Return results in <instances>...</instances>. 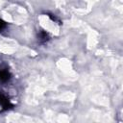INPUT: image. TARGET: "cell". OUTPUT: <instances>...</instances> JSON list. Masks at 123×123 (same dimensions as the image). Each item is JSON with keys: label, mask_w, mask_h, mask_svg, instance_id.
Wrapping results in <instances>:
<instances>
[{"label": "cell", "mask_w": 123, "mask_h": 123, "mask_svg": "<svg viewBox=\"0 0 123 123\" xmlns=\"http://www.w3.org/2000/svg\"><path fill=\"white\" fill-rule=\"evenodd\" d=\"M0 106L2 107L3 110H8V109L12 107V105L11 104L9 98L2 91H0Z\"/></svg>", "instance_id": "1"}, {"label": "cell", "mask_w": 123, "mask_h": 123, "mask_svg": "<svg viewBox=\"0 0 123 123\" xmlns=\"http://www.w3.org/2000/svg\"><path fill=\"white\" fill-rule=\"evenodd\" d=\"M11 72L7 67H0V81L3 83L8 82L11 79Z\"/></svg>", "instance_id": "2"}, {"label": "cell", "mask_w": 123, "mask_h": 123, "mask_svg": "<svg viewBox=\"0 0 123 123\" xmlns=\"http://www.w3.org/2000/svg\"><path fill=\"white\" fill-rule=\"evenodd\" d=\"M38 37H39V38H40L41 41H46V40H48V38H49L48 34H47L46 32H44V31H40Z\"/></svg>", "instance_id": "3"}, {"label": "cell", "mask_w": 123, "mask_h": 123, "mask_svg": "<svg viewBox=\"0 0 123 123\" xmlns=\"http://www.w3.org/2000/svg\"><path fill=\"white\" fill-rule=\"evenodd\" d=\"M6 22L4 21V20H2V19H0V32L2 31V30H4L5 29V27H6Z\"/></svg>", "instance_id": "4"}]
</instances>
